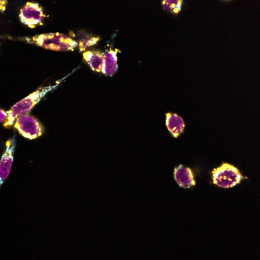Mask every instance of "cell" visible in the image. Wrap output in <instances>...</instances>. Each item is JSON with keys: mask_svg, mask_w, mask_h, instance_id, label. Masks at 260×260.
<instances>
[{"mask_svg": "<svg viewBox=\"0 0 260 260\" xmlns=\"http://www.w3.org/2000/svg\"><path fill=\"white\" fill-rule=\"evenodd\" d=\"M28 44L54 51L73 50L78 44L68 36L59 32H49L20 38Z\"/></svg>", "mask_w": 260, "mask_h": 260, "instance_id": "6da1fadb", "label": "cell"}, {"mask_svg": "<svg viewBox=\"0 0 260 260\" xmlns=\"http://www.w3.org/2000/svg\"><path fill=\"white\" fill-rule=\"evenodd\" d=\"M55 86H47L40 88L25 98L15 104L7 111L8 116L4 123V126L8 127L14 124L20 115L28 114L34 106Z\"/></svg>", "mask_w": 260, "mask_h": 260, "instance_id": "7a4b0ae2", "label": "cell"}, {"mask_svg": "<svg viewBox=\"0 0 260 260\" xmlns=\"http://www.w3.org/2000/svg\"><path fill=\"white\" fill-rule=\"evenodd\" d=\"M212 173L213 183L222 188L232 187L243 179L238 169L228 163H223Z\"/></svg>", "mask_w": 260, "mask_h": 260, "instance_id": "3957f363", "label": "cell"}, {"mask_svg": "<svg viewBox=\"0 0 260 260\" xmlns=\"http://www.w3.org/2000/svg\"><path fill=\"white\" fill-rule=\"evenodd\" d=\"M14 125L22 136L30 140L39 137L44 131L42 125L38 119L28 114L17 117Z\"/></svg>", "mask_w": 260, "mask_h": 260, "instance_id": "277c9868", "label": "cell"}, {"mask_svg": "<svg viewBox=\"0 0 260 260\" xmlns=\"http://www.w3.org/2000/svg\"><path fill=\"white\" fill-rule=\"evenodd\" d=\"M45 16L42 7L34 2L26 3L21 9L19 14L20 21L30 28L41 24Z\"/></svg>", "mask_w": 260, "mask_h": 260, "instance_id": "5b68a950", "label": "cell"}, {"mask_svg": "<svg viewBox=\"0 0 260 260\" xmlns=\"http://www.w3.org/2000/svg\"><path fill=\"white\" fill-rule=\"evenodd\" d=\"M16 147L15 137L9 139L0 159V188L8 179L11 171Z\"/></svg>", "mask_w": 260, "mask_h": 260, "instance_id": "8992f818", "label": "cell"}, {"mask_svg": "<svg viewBox=\"0 0 260 260\" xmlns=\"http://www.w3.org/2000/svg\"><path fill=\"white\" fill-rule=\"evenodd\" d=\"M165 125L173 137L177 138L183 133L185 123L183 119L176 113L167 112L165 113Z\"/></svg>", "mask_w": 260, "mask_h": 260, "instance_id": "52a82bcc", "label": "cell"}, {"mask_svg": "<svg viewBox=\"0 0 260 260\" xmlns=\"http://www.w3.org/2000/svg\"><path fill=\"white\" fill-rule=\"evenodd\" d=\"M174 177L181 187L188 188L196 185L192 172L189 168L182 165H180L174 169Z\"/></svg>", "mask_w": 260, "mask_h": 260, "instance_id": "ba28073f", "label": "cell"}, {"mask_svg": "<svg viewBox=\"0 0 260 260\" xmlns=\"http://www.w3.org/2000/svg\"><path fill=\"white\" fill-rule=\"evenodd\" d=\"M114 50H109L103 55V64L101 72L108 76H112L117 71V55Z\"/></svg>", "mask_w": 260, "mask_h": 260, "instance_id": "9c48e42d", "label": "cell"}, {"mask_svg": "<svg viewBox=\"0 0 260 260\" xmlns=\"http://www.w3.org/2000/svg\"><path fill=\"white\" fill-rule=\"evenodd\" d=\"M83 58L94 71L101 72L103 64V55L98 51H88L83 53Z\"/></svg>", "mask_w": 260, "mask_h": 260, "instance_id": "30bf717a", "label": "cell"}, {"mask_svg": "<svg viewBox=\"0 0 260 260\" xmlns=\"http://www.w3.org/2000/svg\"><path fill=\"white\" fill-rule=\"evenodd\" d=\"M182 0H162V7L166 11L178 13L181 9Z\"/></svg>", "mask_w": 260, "mask_h": 260, "instance_id": "8fae6325", "label": "cell"}, {"mask_svg": "<svg viewBox=\"0 0 260 260\" xmlns=\"http://www.w3.org/2000/svg\"><path fill=\"white\" fill-rule=\"evenodd\" d=\"M97 37L87 36L81 39L79 43V47L81 51H85L87 48L94 45L99 40Z\"/></svg>", "mask_w": 260, "mask_h": 260, "instance_id": "7c38bea8", "label": "cell"}, {"mask_svg": "<svg viewBox=\"0 0 260 260\" xmlns=\"http://www.w3.org/2000/svg\"><path fill=\"white\" fill-rule=\"evenodd\" d=\"M8 116L7 111H5L0 109V122L5 120Z\"/></svg>", "mask_w": 260, "mask_h": 260, "instance_id": "4fadbf2b", "label": "cell"}]
</instances>
